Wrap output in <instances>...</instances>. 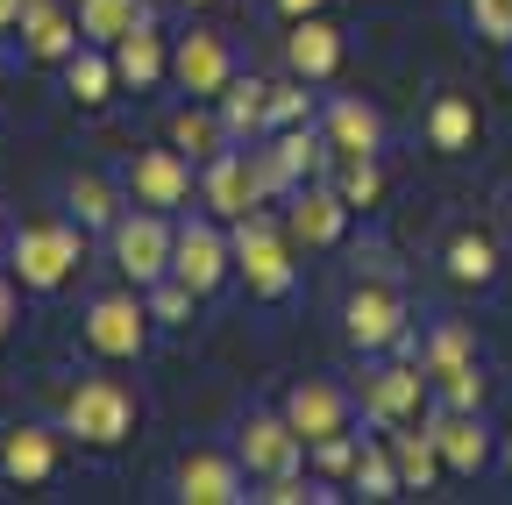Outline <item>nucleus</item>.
<instances>
[{"mask_svg": "<svg viewBox=\"0 0 512 505\" xmlns=\"http://www.w3.org/2000/svg\"><path fill=\"white\" fill-rule=\"evenodd\" d=\"M192 299H200V292H192V285H178V278H157V285H150V321H164V328H178V321H185V313H192Z\"/></svg>", "mask_w": 512, "mask_h": 505, "instance_id": "35", "label": "nucleus"}, {"mask_svg": "<svg viewBox=\"0 0 512 505\" xmlns=\"http://www.w3.org/2000/svg\"><path fill=\"white\" fill-rule=\"evenodd\" d=\"M335 193H342L349 207H377V193H384L377 157H342V171H335Z\"/></svg>", "mask_w": 512, "mask_h": 505, "instance_id": "32", "label": "nucleus"}, {"mask_svg": "<svg viewBox=\"0 0 512 505\" xmlns=\"http://www.w3.org/2000/svg\"><path fill=\"white\" fill-rule=\"evenodd\" d=\"M64 86H72V100L79 107H100L114 86H121V72H114V57H100V50H72V57H64Z\"/></svg>", "mask_w": 512, "mask_h": 505, "instance_id": "29", "label": "nucleus"}, {"mask_svg": "<svg viewBox=\"0 0 512 505\" xmlns=\"http://www.w3.org/2000/svg\"><path fill=\"white\" fill-rule=\"evenodd\" d=\"M235 456H242L249 477H285V470H299L306 441H299V427H292L285 413H249V420L235 427Z\"/></svg>", "mask_w": 512, "mask_h": 505, "instance_id": "9", "label": "nucleus"}, {"mask_svg": "<svg viewBox=\"0 0 512 505\" xmlns=\"http://www.w3.org/2000/svg\"><path fill=\"white\" fill-rule=\"evenodd\" d=\"M178 498L185 505H235V498H249L242 491V456H185L178 463Z\"/></svg>", "mask_w": 512, "mask_h": 505, "instance_id": "19", "label": "nucleus"}, {"mask_svg": "<svg viewBox=\"0 0 512 505\" xmlns=\"http://www.w3.org/2000/svg\"><path fill=\"white\" fill-rule=\"evenodd\" d=\"M463 15L484 43H498V50L512 43V0H463Z\"/></svg>", "mask_w": 512, "mask_h": 505, "instance_id": "34", "label": "nucleus"}, {"mask_svg": "<svg viewBox=\"0 0 512 505\" xmlns=\"http://www.w3.org/2000/svg\"><path fill=\"white\" fill-rule=\"evenodd\" d=\"M278 15H285V22H299V15H320V0H278Z\"/></svg>", "mask_w": 512, "mask_h": 505, "instance_id": "41", "label": "nucleus"}, {"mask_svg": "<svg viewBox=\"0 0 512 505\" xmlns=\"http://www.w3.org/2000/svg\"><path fill=\"white\" fill-rule=\"evenodd\" d=\"M22 8L29 0H0V29H22Z\"/></svg>", "mask_w": 512, "mask_h": 505, "instance_id": "42", "label": "nucleus"}, {"mask_svg": "<svg viewBox=\"0 0 512 505\" xmlns=\"http://www.w3.org/2000/svg\"><path fill=\"white\" fill-rule=\"evenodd\" d=\"M349 484H356L363 498H399L406 484H399V463H392V441H363V434H356V470H349Z\"/></svg>", "mask_w": 512, "mask_h": 505, "instance_id": "30", "label": "nucleus"}, {"mask_svg": "<svg viewBox=\"0 0 512 505\" xmlns=\"http://www.w3.org/2000/svg\"><path fill=\"white\" fill-rule=\"evenodd\" d=\"M320 136H328L335 164H342V157H377V150H384V114H377L370 100H328Z\"/></svg>", "mask_w": 512, "mask_h": 505, "instance_id": "17", "label": "nucleus"}, {"mask_svg": "<svg viewBox=\"0 0 512 505\" xmlns=\"http://www.w3.org/2000/svg\"><path fill=\"white\" fill-rule=\"evenodd\" d=\"M427 143H434L441 157L470 150V143H477V107H470L463 93H441V100L427 107Z\"/></svg>", "mask_w": 512, "mask_h": 505, "instance_id": "27", "label": "nucleus"}, {"mask_svg": "<svg viewBox=\"0 0 512 505\" xmlns=\"http://www.w3.org/2000/svg\"><path fill=\"white\" fill-rule=\"evenodd\" d=\"M171 79H178V93H192V100H221V86L235 79V57H228L221 36L192 29V36H178V50H171Z\"/></svg>", "mask_w": 512, "mask_h": 505, "instance_id": "15", "label": "nucleus"}, {"mask_svg": "<svg viewBox=\"0 0 512 505\" xmlns=\"http://www.w3.org/2000/svg\"><path fill=\"white\" fill-rule=\"evenodd\" d=\"M306 121V86H271V129H292Z\"/></svg>", "mask_w": 512, "mask_h": 505, "instance_id": "38", "label": "nucleus"}, {"mask_svg": "<svg viewBox=\"0 0 512 505\" xmlns=\"http://www.w3.org/2000/svg\"><path fill=\"white\" fill-rule=\"evenodd\" d=\"M285 65H292V79H306V86L335 79V72H342V36H335V22L299 15L292 36H285Z\"/></svg>", "mask_w": 512, "mask_h": 505, "instance_id": "18", "label": "nucleus"}, {"mask_svg": "<svg viewBox=\"0 0 512 505\" xmlns=\"http://www.w3.org/2000/svg\"><path fill=\"white\" fill-rule=\"evenodd\" d=\"M313 470H320V477H349V470H356V434L313 441Z\"/></svg>", "mask_w": 512, "mask_h": 505, "instance_id": "36", "label": "nucleus"}, {"mask_svg": "<svg viewBox=\"0 0 512 505\" xmlns=\"http://www.w3.org/2000/svg\"><path fill=\"white\" fill-rule=\"evenodd\" d=\"M427 434H434L441 463L456 470V477H477V470L491 463V434H484V420H477V413H463V406H441V413L427 420Z\"/></svg>", "mask_w": 512, "mask_h": 505, "instance_id": "16", "label": "nucleus"}, {"mask_svg": "<svg viewBox=\"0 0 512 505\" xmlns=\"http://www.w3.org/2000/svg\"><path fill=\"white\" fill-rule=\"evenodd\" d=\"M342 335L370 356V349H392V342H406V299L384 285V278H370V285H356L349 292V306H342Z\"/></svg>", "mask_w": 512, "mask_h": 505, "instance_id": "6", "label": "nucleus"}, {"mask_svg": "<svg viewBox=\"0 0 512 505\" xmlns=\"http://www.w3.org/2000/svg\"><path fill=\"white\" fill-rule=\"evenodd\" d=\"M441 406H463V413H477V406H484V370L470 363L463 377H448V385H441Z\"/></svg>", "mask_w": 512, "mask_h": 505, "instance_id": "37", "label": "nucleus"}, {"mask_svg": "<svg viewBox=\"0 0 512 505\" xmlns=\"http://www.w3.org/2000/svg\"><path fill=\"white\" fill-rule=\"evenodd\" d=\"M107 242H114V271L128 278V285H157V278H171V242H178V228L157 214V207H136V214H121L114 228H107Z\"/></svg>", "mask_w": 512, "mask_h": 505, "instance_id": "3", "label": "nucleus"}, {"mask_svg": "<svg viewBox=\"0 0 512 505\" xmlns=\"http://www.w3.org/2000/svg\"><path fill=\"white\" fill-rule=\"evenodd\" d=\"M249 498H264V505H299V498H313V491H306L299 470H285V477H264V491H249Z\"/></svg>", "mask_w": 512, "mask_h": 505, "instance_id": "39", "label": "nucleus"}, {"mask_svg": "<svg viewBox=\"0 0 512 505\" xmlns=\"http://www.w3.org/2000/svg\"><path fill=\"white\" fill-rule=\"evenodd\" d=\"M164 136L178 143V150H192V157H221L235 136H228V121L221 114H207V107H178L171 121H164Z\"/></svg>", "mask_w": 512, "mask_h": 505, "instance_id": "28", "label": "nucleus"}, {"mask_svg": "<svg viewBox=\"0 0 512 505\" xmlns=\"http://www.w3.org/2000/svg\"><path fill=\"white\" fill-rule=\"evenodd\" d=\"M342 221H349V200L335 193V185H292L285 193V235L292 249H335L342 242Z\"/></svg>", "mask_w": 512, "mask_h": 505, "instance_id": "10", "label": "nucleus"}, {"mask_svg": "<svg viewBox=\"0 0 512 505\" xmlns=\"http://www.w3.org/2000/svg\"><path fill=\"white\" fill-rule=\"evenodd\" d=\"M420 363H427V377H434V385L463 377V370L477 363V342H470V328H463V321H441V328L420 342Z\"/></svg>", "mask_w": 512, "mask_h": 505, "instance_id": "26", "label": "nucleus"}, {"mask_svg": "<svg viewBox=\"0 0 512 505\" xmlns=\"http://www.w3.org/2000/svg\"><path fill=\"white\" fill-rule=\"evenodd\" d=\"M128 193H136V207H185L192 200V164H185V150L171 143V150H136L128 157Z\"/></svg>", "mask_w": 512, "mask_h": 505, "instance_id": "13", "label": "nucleus"}, {"mask_svg": "<svg viewBox=\"0 0 512 505\" xmlns=\"http://www.w3.org/2000/svg\"><path fill=\"white\" fill-rule=\"evenodd\" d=\"M200 200H207L214 221H242V214L264 207L271 185H264V164H256V150H221V157H207V171H200Z\"/></svg>", "mask_w": 512, "mask_h": 505, "instance_id": "5", "label": "nucleus"}, {"mask_svg": "<svg viewBox=\"0 0 512 505\" xmlns=\"http://www.w3.org/2000/svg\"><path fill=\"white\" fill-rule=\"evenodd\" d=\"M434 385L427 377V363H384V370H370L363 377V413L377 420V427H413L420 420V392Z\"/></svg>", "mask_w": 512, "mask_h": 505, "instance_id": "11", "label": "nucleus"}, {"mask_svg": "<svg viewBox=\"0 0 512 505\" xmlns=\"http://www.w3.org/2000/svg\"><path fill=\"white\" fill-rule=\"evenodd\" d=\"M64 434L93 441V449H114V441L136 434V392L121 377H79L72 399H64Z\"/></svg>", "mask_w": 512, "mask_h": 505, "instance_id": "2", "label": "nucleus"}, {"mask_svg": "<svg viewBox=\"0 0 512 505\" xmlns=\"http://www.w3.org/2000/svg\"><path fill=\"white\" fill-rule=\"evenodd\" d=\"M228 271H235V242H228L214 221H185V228H178V242H171V278H178V285H192V292L207 299Z\"/></svg>", "mask_w": 512, "mask_h": 505, "instance_id": "8", "label": "nucleus"}, {"mask_svg": "<svg viewBox=\"0 0 512 505\" xmlns=\"http://www.w3.org/2000/svg\"><path fill=\"white\" fill-rule=\"evenodd\" d=\"M22 43H29V57H43V65H64V57L79 50V15H64L57 0H29L22 8Z\"/></svg>", "mask_w": 512, "mask_h": 505, "instance_id": "20", "label": "nucleus"}, {"mask_svg": "<svg viewBox=\"0 0 512 505\" xmlns=\"http://www.w3.org/2000/svg\"><path fill=\"white\" fill-rule=\"evenodd\" d=\"M79 264H86V242L72 221H29L8 235V271L22 292H57Z\"/></svg>", "mask_w": 512, "mask_h": 505, "instance_id": "1", "label": "nucleus"}, {"mask_svg": "<svg viewBox=\"0 0 512 505\" xmlns=\"http://www.w3.org/2000/svg\"><path fill=\"white\" fill-rule=\"evenodd\" d=\"M143 342H150V306L136 292H107L86 306V349L93 356L121 363V356H143Z\"/></svg>", "mask_w": 512, "mask_h": 505, "instance_id": "7", "label": "nucleus"}, {"mask_svg": "<svg viewBox=\"0 0 512 505\" xmlns=\"http://www.w3.org/2000/svg\"><path fill=\"white\" fill-rule=\"evenodd\" d=\"M192 8H207V0H192Z\"/></svg>", "mask_w": 512, "mask_h": 505, "instance_id": "43", "label": "nucleus"}, {"mask_svg": "<svg viewBox=\"0 0 512 505\" xmlns=\"http://www.w3.org/2000/svg\"><path fill=\"white\" fill-rule=\"evenodd\" d=\"M0 470H8L22 491L29 484H50L57 477V434L50 427H15L8 441H0Z\"/></svg>", "mask_w": 512, "mask_h": 505, "instance_id": "22", "label": "nucleus"}, {"mask_svg": "<svg viewBox=\"0 0 512 505\" xmlns=\"http://www.w3.org/2000/svg\"><path fill=\"white\" fill-rule=\"evenodd\" d=\"M8 321H15V278H0V335H8Z\"/></svg>", "mask_w": 512, "mask_h": 505, "instance_id": "40", "label": "nucleus"}, {"mask_svg": "<svg viewBox=\"0 0 512 505\" xmlns=\"http://www.w3.org/2000/svg\"><path fill=\"white\" fill-rule=\"evenodd\" d=\"M349 413H356V399L342 385H328V377H306V385L285 392V420L299 427L306 449H313V441H328V434H349Z\"/></svg>", "mask_w": 512, "mask_h": 505, "instance_id": "14", "label": "nucleus"}, {"mask_svg": "<svg viewBox=\"0 0 512 505\" xmlns=\"http://www.w3.org/2000/svg\"><path fill=\"white\" fill-rule=\"evenodd\" d=\"M256 164H264V185H271V193H292V185H306V178L328 171L335 150H328V136H320V129L292 121V129H278L271 150H256Z\"/></svg>", "mask_w": 512, "mask_h": 505, "instance_id": "12", "label": "nucleus"}, {"mask_svg": "<svg viewBox=\"0 0 512 505\" xmlns=\"http://www.w3.org/2000/svg\"><path fill=\"white\" fill-rule=\"evenodd\" d=\"M221 121H228V136L271 129V79H228L221 86Z\"/></svg>", "mask_w": 512, "mask_h": 505, "instance_id": "25", "label": "nucleus"}, {"mask_svg": "<svg viewBox=\"0 0 512 505\" xmlns=\"http://www.w3.org/2000/svg\"><path fill=\"white\" fill-rule=\"evenodd\" d=\"M505 214H512V207H505Z\"/></svg>", "mask_w": 512, "mask_h": 505, "instance_id": "44", "label": "nucleus"}, {"mask_svg": "<svg viewBox=\"0 0 512 505\" xmlns=\"http://www.w3.org/2000/svg\"><path fill=\"white\" fill-rule=\"evenodd\" d=\"M136 22H143V0H79V36L86 43H107L114 50Z\"/></svg>", "mask_w": 512, "mask_h": 505, "instance_id": "31", "label": "nucleus"}, {"mask_svg": "<svg viewBox=\"0 0 512 505\" xmlns=\"http://www.w3.org/2000/svg\"><path fill=\"white\" fill-rule=\"evenodd\" d=\"M72 207H79V221L86 228H114L121 214H114V185L107 178H72Z\"/></svg>", "mask_w": 512, "mask_h": 505, "instance_id": "33", "label": "nucleus"}, {"mask_svg": "<svg viewBox=\"0 0 512 505\" xmlns=\"http://www.w3.org/2000/svg\"><path fill=\"white\" fill-rule=\"evenodd\" d=\"M235 271L256 299H278L292 285V235L271 214H242L235 221Z\"/></svg>", "mask_w": 512, "mask_h": 505, "instance_id": "4", "label": "nucleus"}, {"mask_svg": "<svg viewBox=\"0 0 512 505\" xmlns=\"http://www.w3.org/2000/svg\"><path fill=\"white\" fill-rule=\"evenodd\" d=\"M114 72H121V86H136V93H143V86H157V79L171 72V50H164V36H157V22H150V15L114 43Z\"/></svg>", "mask_w": 512, "mask_h": 505, "instance_id": "21", "label": "nucleus"}, {"mask_svg": "<svg viewBox=\"0 0 512 505\" xmlns=\"http://www.w3.org/2000/svg\"><path fill=\"white\" fill-rule=\"evenodd\" d=\"M441 264H448V278H456V285H491V278H498V242H491L484 228H456V235H448V249H441Z\"/></svg>", "mask_w": 512, "mask_h": 505, "instance_id": "23", "label": "nucleus"}, {"mask_svg": "<svg viewBox=\"0 0 512 505\" xmlns=\"http://www.w3.org/2000/svg\"><path fill=\"white\" fill-rule=\"evenodd\" d=\"M384 441H392V463H399V484H406V491H434V477L448 470V463H441V449H434V434H427V427H420V434L392 427Z\"/></svg>", "mask_w": 512, "mask_h": 505, "instance_id": "24", "label": "nucleus"}]
</instances>
